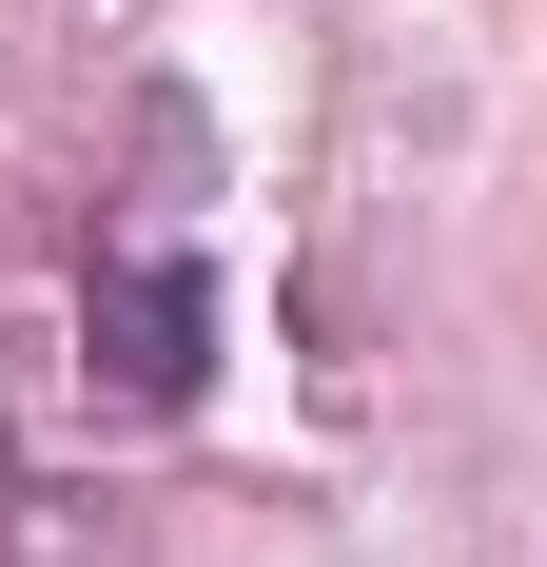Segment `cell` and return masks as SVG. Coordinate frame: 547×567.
Segmentation results:
<instances>
[{"label":"cell","mask_w":547,"mask_h":567,"mask_svg":"<svg viewBox=\"0 0 547 567\" xmlns=\"http://www.w3.org/2000/svg\"><path fill=\"white\" fill-rule=\"evenodd\" d=\"M79 333H99V392H117V411H176V392H196V352H216V293L176 275V255H99Z\"/></svg>","instance_id":"cell-1"}]
</instances>
